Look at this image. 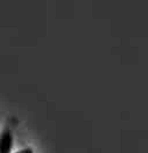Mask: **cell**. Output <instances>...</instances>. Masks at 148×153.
Wrapping results in <instances>:
<instances>
[{
	"label": "cell",
	"mask_w": 148,
	"mask_h": 153,
	"mask_svg": "<svg viewBox=\"0 0 148 153\" xmlns=\"http://www.w3.org/2000/svg\"><path fill=\"white\" fill-rule=\"evenodd\" d=\"M14 138L10 130L6 129L0 136V153H12Z\"/></svg>",
	"instance_id": "obj_1"
},
{
	"label": "cell",
	"mask_w": 148,
	"mask_h": 153,
	"mask_svg": "<svg viewBox=\"0 0 148 153\" xmlns=\"http://www.w3.org/2000/svg\"><path fill=\"white\" fill-rule=\"evenodd\" d=\"M14 153H34V149H31V147H24V149L18 150V151H16V152Z\"/></svg>",
	"instance_id": "obj_2"
}]
</instances>
